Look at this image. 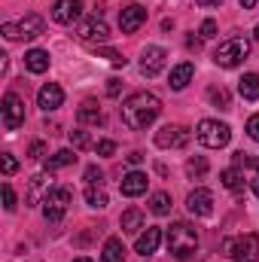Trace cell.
Returning <instances> with one entry per match:
<instances>
[{
	"instance_id": "6da1fadb",
	"label": "cell",
	"mask_w": 259,
	"mask_h": 262,
	"mask_svg": "<svg viewBox=\"0 0 259 262\" xmlns=\"http://www.w3.org/2000/svg\"><path fill=\"white\" fill-rule=\"evenodd\" d=\"M159 113H162V101L153 92H134V95L125 98V104H122V122L134 131L153 125L159 119Z\"/></svg>"
},
{
	"instance_id": "7a4b0ae2",
	"label": "cell",
	"mask_w": 259,
	"mask_h": 262,
	"mask_svg": "<svg viewBox=\"0 0 259 262\" xmlns=\"http://www.w3.org/2000/svg\"><path fill=\"white\" fill-rule=\"evenodd\" d=\"M195 250H198V232H195L192 223L180 220L168 229V253H174L177 259H189Z\"/></svg>"
},
{
	"instance_id": "3957f363",
	"label": "cell",
	"mask_w": 259,
	"mask_h": 262,
	"mask_svg": "<svg viewBox=\"0 0 259 262\" xmlns=\"http://www.w3.org/2000/svg\"><path fill=\"white\" fill-rule=\"evenodd\" d=\"M250 55V40L247 37H229V40H223L220 46H217V52H213V64L217 67H238L244 58Z\"/></svg>"
},
{
	"instance_id": "277c9868",
	"label": "cell",
	"mask_w": 259,
	"mask_h": 262,
	"mask_svg": "<svg viewBox=\"0 0 259 262\" xmlns=\"http://www.w3.org/2000/svg\"><path fill=\"white\" fill-rule=\"evenodd\" d=\"M195 137L207 146V149H223L229 140H232V128L226 122H217V119H201L198 128H195Z\"/></svg>"
},
{
	"instance_id": "5b68a950",
	"label": "cell",
	"mask_w": 259,
	"mask_h": 262,
	"mask_svg": "<svg viewBox=\"0 0 259 262\" xmlns=\"http://www.w3.org/2000/svg\"><path fill=\"white\" fill-rule=\"evenodd\" d=\"M223 250L232 256L235 262H256L259 259V235H238V238H229L223 244Z\"/></svg>"
},
{
	"instance_id": "8992f818",
	"label": "cell",
	"mask_w": 259,
	"mask_h": 262,
	"mask_svg": "<svg viewBox=\"0 0 259 262\" xmlns=\"http://www.w3.org/2000/svg\"><path fill=\"white\" fill-rule=\"evenodd\" d=\"M76 37L89 46H98V43H107L110 40V25L101 18V15H89L76 25Z\"/></svg>"
},
{
	"instance_id": "52a82bcc",
	"label": "cell",
	"mask_w": 259,
	"mask_h": 262,
	"mask_svg": "<svg viewBox=\"0 0 259 262\" xmlns=\"http://www.w3.org/2000/svg\"><path fill=\"white\" fill-rule=\"evenodd\" d=\"M70 201H73V192H70L67 186H55L49 195L43 198V216H46L49 223H58L67 213V204H70Z\"/></svg>"
},
{
	"instance_id": "ba28073f",
	"label": "cell",
	"mask_w": 259,
	"mask_h": 262,
	"mask_svg": "<svg viewBox=\"0 0 259 262\" xmlns=\"http://www.w3.org/2000/svg\"><path fill=\"white\" fill-rule=\"evenodd\" d=\"M3 128L6 131H15L25 125V101L18 98V95H3Z\"/></svg>"
},
{
	"instance_id": "9c48e42d",
	"label": "cell",
	"mask_w": 259,
	"mask_h": 262,
	"mask_svg": "<svg viewBox=\"0 0 259 262\" xmlns=\"http://www.w3.org/2000/svg\"><path fill=\"white\" fill-rule=\"evenodd\" d=\"M189 128H183V125H162V128L156 131V146H162V149H180V146H186L189 143Z\"/></svg>"
},
{
	"instance_id": "30bf717a",
	"label": "cell",
	"mask_w": 259,
	"mask_h": 262,
	"mask_svg": "<svg viewBox=\"0 0 259 262\" xmlns=\"http://www.w3.org/2000/svg\"><path fill=\"white\" fill-rule=\"evenodd\" d=\"M55 186H52V171H43V174H34L31 180H28V192H25V201H28V207H34V204H43V198L49 195Z\"/></svg>"
},
{
	"instance_id": "8fae6325",
	"label": "cell",
	"mask_w": 259,
	"mask_h": 262,
	"mask_svg": "<svg viewBox=\"0 0 259 262\" xmlns=\"http://www.w3.org/2000/svg\"><path fill=\"white\" fill-rule=\"evenodd\" d=\"M165 58H168V52H165L162 46H146V49L140 52V73H143V76H156V73H162Z\"/></svg>"
},
{
	"instance_id": "7c38bea8",
	"label": "cell",
	"mask_w": 259,
	"mask_h": 262,
	"mask_svg": "<svg viewBox=\"0 0 259 262\" xmlns=\"http://www.w3.org/2000/svg\"><path fill=\"white\" fill-rule=\"evenodd\" d=\"M186 207H189V213H195V216H210L213 213V192L210 189H192L189 192V198H186Z\"/></svg>"
},
{
	"instance_id": "4fadbf2b",
	"label": "cell",
	"mask_w": 259,
	"mask_h": 262,
	"mask_svg": "<svg viewBox=\"0 0 259 262\" xmlns=\"http://www.w3.org/2000/svg\"><path fill=\"white\" fill-rule=\"evenodd\" d=\"M37 104L46 110V113H52V110H58L61 104H64V89L58 85V82H46L40 92H37Z\"/></svg>"
},
{
	"instance_id": "5bb4252c",
	"label": "cell",
	"mask_w": 259,
	"mask_h": 262,
	"mask_svg": "<svg viewBox=\"0 0 259 262\" xmlns=\"http://www.w3.org/2000/svg\"><path fill=\"white\" fill-rule=\"evenodd\" d=\"M79 15H82V0H58L52 6V18L58 25H73L79 21Z\"/></svg>"
},
{
	"instance_id": "9a60e30c",
	"label": "cell",
	"mask_w": 259,
	"mask_h": 262,
	"mask_svg": "<svg viewBox=\"0 0 259 262\" xmlns=\"http://www.w3.org/2000/svg\"><path fill=\"white\" fill-rule=\"evenodd\" d=\"M146 21V9L143 6H137V3H131L125 6L122 12H119V28L125 31V34H134V31H140V25Z\"/></svg>"
},
{
	"instance_id": "2e32d148",
	"label": "cell",
	"mask_w": 259,
	"mask_h": 262,
	"mask_svg": "<svg viewBox=\"0 0 259 262\" xmlns=\"http://www.w3.org/2000/svg\"><path fill=\"white\" fill-rule=\"evenodd\" d=\"M159 244H162V229H159V226H149V229H143V232L137 235L134 250H137L140 256H149V253L159 250Z\"/></svg>"
},
{
	"instance_id": "e0dca14e",
	"label": "cell",
	"mask_w": 259,
	"mask_h": 262,
	"mask_svg": "<svg viewBox=\"0 0 259 262\" xmlns=\"http://www.w3.org/2000/svg\"><path fill=\"white\" fill-rule=\"evenodd\" d=\"M146 174H140V171H131V174H125L122 177V183H119V189H122V195H128V198H137V195H143L146 192Z\"/></svg>"
},
{
	"instance_id": "ac0fdd59",
	"label": "cell",
	"mask_w": 259,
	"mask_h": 262,
	"mask_svg": "<svg viewBox=\"0 0 259 262\" xmlns=\"http://www.w3.org/2000/svg\"><path fill=\"white\" fill-rule=\"evenodd\" d=\"M192 76H195V67H192V61H183V64L171 67V76H168V85H171L174 92H180V89H186V85L192 82Z\"/></svg>"
},
{
	"instance_id": "d6986e66",
	"label": "cell",
	"mask_w": 259,
	"mask_h": 262,
	"mask_svg": "<svg viewBox=\"0 0 259 262\" xmlns=\"http://www.w3.org/2000/svg\"><path fill=\"white\" fill-rule=\"evenodd\" d=\"M76 119H79V125H101L104 122V113L98 110L95 101H82V107L76 110Z\"/></svg>"
},
{
	"instance_id": "ffe728a7",
	"label": "cell",
	"mask_w": 259,
	"mask_h": 262,
	"mask_svg": "<svg viewBox=\"0 0 259 262\" xmlns=\"http://www.w3.org/2000/svg\"><path fill=\"white\" fill-rule=\"evenodd\" d=\"M220 180H223V186L229 189V192H244V171L238 168V165H232V168H226L223 174H220Z\"/></svg>"
},
{
	"instance_id": "44dd1931",
	"label": "cell",
	"mask_w": 259,
	"mask_h": 262,
	"mask_svg": "<svg viewBox=\"0 0 259 262\" xmlns=\"http://www.w3.org/2000/svg\"><path fill=\"white\" fill-rule=\"evenodd\" d=\"M43 34V18L40 15H25L21 21H18V37H25V40H34V37H40Z\"/></svg>"
},
{
	"instance_id": "7402d4cb",
	"label": "cell",
	"mask_w": 259,
	"mask_h": 262,
	"mask_svg": "<svg viewBox=\"0 0 259 262\" xmlns=\"http://www.w3.org/2000/svg\"><path fill=\"white\" fill-rule=\"evenodd\" d=\"M25 67H28L31 73H46V70H49V52H46V49H31V52L25 55Z\"/></svg>"
},
{
	"instance_id": "603a6c76",
	"label": "cell",
	"mask_w": 259,
	"mask_h": 262,
	"mask_svg": "<svg viewBox=\"0 0 259 262\" xmlns=\"http://www.w3.org/2000/svg\"><path fill=\"white\" fill-rule=\"evenodd\" d=\"M238 95L244 101H259V73H244L238 82Z\"/></svg>"
},
{
	"instance_id": "cb8c5ba5",
	"label": "cell",
	"mask_w": 259,
	"mask_h": 262,
	"mask_svg": "<svg viewBox=\"0 0 259 262\" xmlns=\"http://www.w3.org/2000/svg\"><path fill=\"white\" fill-rule=\"evenodd\" d=\"M101 259L104 262H125V244H122V238H107Z\"/></svg>"
},
{
	"instance_id": "d4e9b609",
	"label": "cell",
	"mask_w": 259,
	"mask_h": 262,
	"mask_svg": "<svg viewBox=\"0 0 259 262\" xmlns=\"http://www.w3.org/2000/svg\"><path fill=\"white\" fill-rule=\"evenodd\" d=\"M119 226H122V232H128V235H134V232H140V229H143V213H140L137 207H128V210L122 213Z\"/></svg>"
},
{
	"instance_id": "484cf974",
	"label": "cell",
	"mask_w": 259,
	"mask_h": 262,
	"mask_svg": "<svg viewBox=\"0 0 259 262\" xmlns=\"http://www.w3.org/2000/svg\"><path fill=\"white\" fill-rule=\"evenodd\" d=\"M76 162V149H58L55 156L46 159V171H58V168H67Z\"/></svg>"
},
{
	"instance_id": "4316f807",
	"label": "cell",
	"mask_w": 259,
	"mask_h": 262,
	"mask_svg": "<svg viewBox=\"0 0 259 262\" xmlns=\"http://www.w3.org/2000/svg\"><path fill=\"white\" fill-rule=\"evenodd\" d=\"M149 210L156 216H168L171 213V195L168 192H156V195L149 198Z\"/></svg>"
},
{
	"instance_id": "83f0119b",
	"label": "cell",
	"mask_w": 259,
	"mask_h": 262,
	"mask_svg": "<svg viewBox=\"0 0 259 262\" xmlns=\"http://www.w3.org/2000/svg\"><path fill=\"white\" fill-rule=\"evenodd\" d=\"M186 174H189L192 180L204 177V174H207V159H204V156H192V159L186 162Z\"/></svg>"
},
{
	"instance_id": "f1b7e54d",
	"label": "cell",
	"mask_w": 259,
	"mask_h": 262,
	"mask_svg": "<svg viewBox=\"0 0 259 262\" xmlns=\"http://www.w3.org/2000/svg\"><path fill=\"white\" fill-rule=\"evenodd\" d=\"M207 98H210V104L220 107V110H229V107H232V98H229V92H226L223 85H220V89H210Z\"/></svg>"
},
{
	"instance_id": "f546056e",
	"label": "cell",
	"mask_w": 259,
	"mask_h": 262,
	"mask_svg": "<svg viewBox=\"0 0 259 262\" xmlns=\"http://www.w3.org/2000/svg\"><path fill=\"white\" fill-rule=\"evenodd\" d=\"M85 201H89V207H107V192L101 189V186H89L85 189Z\"/></svg>"
},
{
	"instance_id": "4dcf8cb0",
	"label": "cell",
	"mask_w": 259,
	"mask_h": 262,
	"mask_svg": "<svg viewBox=\"0 0 259 262\" xmlns=\"http://www.w3.org/2000/svg\"><path fill=\"white\" fill-rule=\"evenodd\" d=\"M95 55H98V58H107L110 64H116V67H125V58H122L116 49H107V46H95Z\"/></svg>"
},
{
	"instance_id": "1f68e13d",
	"label": "cell",
	"mask_w": 259,
	"mask_h": 262,
	"mask_svg": "<svg viewBox=\"0 0 259 262\" xmlns=\"http://www.w3.org/2000/svg\"><path fill=\"white\" fill-rule=\"evenodd\" d=\"M70 143H73V149H89L92 146V137H89V131L76 128V131H70Z\"/></svg>"
},
{
	"instance_id": "d6a6232c",
	"label": "cell",
	"mask_w": 259,
	"mask_h": 262,
	"mask_svg": "<svg viewBox=\"0 0 259 262\" xmlns=\"http://www.w3.org/2000/svg\"><path fill=\"white\" fill-rule=\"evenodd\" d=\"M198 34H201V40L217 37V21H213V18H204V21H201V28H198Z\"/></svg>"
},
{
	"instance_id": "836d02e7",
	"label": "cell",
	"mask_w": 259,
	"mask_h": 262,
	"mask_svg": "<svg viewBox=\"0 0 259 262\" xmlns=\"http://www.w3.org/2000/svg\"><path fill=\"white\" fill-rule=\"evenodd\" d=\"M85 180H89V186H104V174H101L95 165L85 168Z\"/></svg>"
},
{
	"instance_id": "e575fe53",
	"label": "cell",
	"mask_w": 259,
	"mask_h": 262,
	"mask_svg": "<svg viewBox=\"0 0 259 262\" xmlns=\"http://www.w3.org/2000/svg\"><path fill=\"white\" fill-rule=\"evenodd\" d=\"M3 207L6 210H15V192H12L9 183H3Z\"/></svg>"
},
{
	"instance_id": "d590c367",
	"label": "cell",
	"mask_w": 259,
	"mask_h": 262,
	"mask_svg": "<svg viewBox=\"0 0 259 262\" xmlns=\"http://www.w3.org/2000/svg\"><path fill=\"white\" fill-rule=\"evenodd\" d=\"M247 134H250V140L259 143V113H253V116L247 119Z\"/></svg>"
},
{
	"instance_id": "8d00e7d4",
	"label": "cell",
	"mask_w": 259,
	"mask_h": 262,
	"mask_svg": "<svg viewBox=\"0 0 259 262\" xmlns=\"http://www.w3.org/2000/svg\"><path fill=\"white\" fill-rule=\"evenodd\" d=\"M28 156H31V159H43V156H46V143H43V140H34L31 149H28Z\"/></svg>"
},
{
	"instance_id": "74e56055",
	"label": "cell",
	"mask_w": 259,
	"mask_h": 262,
	"mask_svg": "<svg viewBox=\"0 0 259 262\" xmlns=\"http://www.w3.org/2000/svg\"><path fill=\"white\" fill-rule=\"evenodd\" d=\"M0 31H3V37H6V40H18V25L3 21V28H0Z\"/></svg>"
},
{
	"instance_id": "f35d334b",
	"label": "cell",
	"mask_w": 259,
	"mask_h": 262,
	"mask_svg": "<svg viewBox=\"0 0 259 262\" xmlns=\"http://www.w3.org/2000/svg\"><path fill=\"white\" fill-rule=\"evenodd\" d=\"M95 149H98V156H113V152H116V143H113V140H101Z\"/></svg>"
},
{
	"instance_id": "ab89813d",
	"label": "cell",
	"mask_w": 259,
	"mask_h": 262,
	"mask_svg": "<svg viewBox=\"0 0 259 262\" xmlns=\"http://www.w3.org/2000/svg\"><path fill=\"white\" fill-rule=\"evenodd\" d=\"M15 168H18V162L6 152V156H3V174H6V177H12V174H15Z\"/></svg>"
},
{
	"instance_id": "60d3db41",
	"label": "cell",
	"mask_w": 259,
	"mask_h": 262,
	"mask_svg": "<svg viewBox=\"0 0 259 262\" xmlns=\"http://www.w3.org/2000/svg\"><path fill=\"white\" fill-rule=\"evenodd\" d=\"M119 92H122V79L113 76V79L107 82V95H110V98H119Z\"/></svg>"
},
{
	"instance_id": "b9f144b4",
	"label": "cell",
	"mask_w": 259,
	"mask_h": 262,
	"mask_svg": "<svg viewBox=\"0 0 259 262\" xmlns=\"http://www.w3.org/2000/svg\"><path fill=\"white\" fill-rule=\"evenodd\" d=\"M140 162H143V156H140V152H128V165H134V168H137Z\"/></svg>"
},
{
	"instance_id": "7bdbcfd3",
	"label": "cell",
	"mask_w": 259,
	"mask_h": 262,
	"mask_svg": "<svg viewBox=\"0 0 259 262\" xmlns=\"http://www.w3.org/2000/svg\"><path fill=\"white\" fill-rule=\"evenodd\" d=\"M250 186H253V195L259 198V174H256V177H253V180H250Z\"/></svg>"
},
{
	"instance_id": "ee69618b",
	"label": "cell",
	"mask_w": 259,
	"mask_h": 262,
	"mask_svg": "<svg viewBox=\"0 0 259 262\" xmlns=\"http://www.w3.org/2000/svg\"><path fill=\"white\" fill-rule=\"evenodd\" d=\"M238 3H241L244 9H253V6H256V0H238Z\"/></svg>"
},
{
	"instance_id": "f6af8a7d",
	"label": "cell",
	"mask_w": 259,
	"mask_h": 262,
	"mask_svg": "<svg viewBox=\"0 0 259 262\" xmlns=\"http://www.w3.org/2000/svg\"><path fill=\"white\" fill-rule=\"evenodd\" d=\"M198 3H201V6H220L223 0H198Z\"/></svg>"
},
{
	"instance_id": "bcb514c9",
	"label": "cell",
	"mask_w": 259,
	"mask_h": 262,
	"mask_svg": "<svg viewBox=\"0 0 259 262\" xmlns=\"http://www.w3.org/2000/svg\"><path fill=\"white\" fill-rule=\"evenodd\" d=\"M253 40H259V25L253 28Z\"/></svg>"
},
{
	"instance_id": "7dc6e473",
	"label": "cell",
	"mask_w": 259,
	"mask_h": 262,
	"mask_svg": "<svg viewBox=\"0 0 259 262\" xmlns=\"http://www.w3.org/2000/svg\"><path fill=\"white\" fill-rule=\"evenodd\" d=\"M73 262H92V259H85V256H79V259H73Z\"/></svg>"
}]
</instances>
